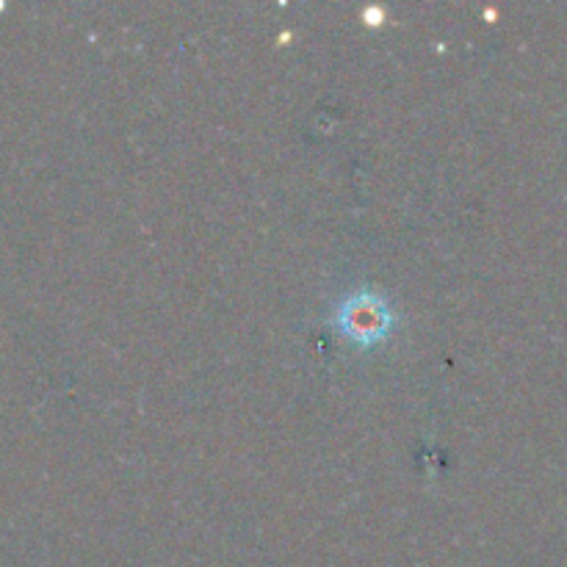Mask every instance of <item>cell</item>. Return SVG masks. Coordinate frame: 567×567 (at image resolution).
Here are the masks:
<instances>
[{"label": "cell", "mask_w": 567, "mask_h": 567, "mask_svg": "<svg viewBox=\"0 0 567 567\" xmlns=\"http://www.w3.org/2000/svg\"><path fill=\"white\" fill-rule=\"evenodd\" d=\"M391 310H388L385 299L374 291H358L347 299V302L338 308L332 324L343 332L347 338H352L354 343H377L380 338L388 336L391 330Z\"/></svg>", "instance_id": "obj_1"}]
</instances>
